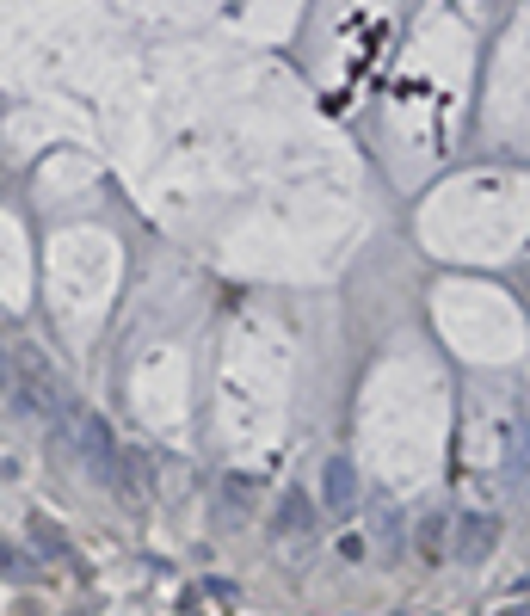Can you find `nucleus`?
<instances>
[{"label":"nucleus","instance_id":"1","mask_svg":"<svg viewBox=\"0 0 530 616\" xmlns=\"http://www.w3.org/2000/svg\"><path fill=\"white\" fill-rule=\"evenodd\" d=\"M62 419H68V438H74L87 475H93L105 493H118V469H124V444H118V432H112L93 407H62Z\"/></svg>","mask_w":530,"mask_h":616},{"label":"nucleus","instance_id":"2","mask_svg":"<svg viewBox=\"0 0 530 616\" xmlns=\"http://www.w3.org/2000/svg\"><path fill=\"white\" fill-rule=\"evenodd\" d=\"M494 549H500V518H494V511L456 518V561H463V567H481Z\"/></svg>","mask_w":530,"mask_h":616},{"label":"nucleus","instance_id":"3","mask_svg":"<svg viewBox=\"0 0 530 616\" xmlns=\"http://www.w3.org/2000/svg\"><path fill=\"white\" fill-rule=\"evenodd\" d=\"M321 505H327V518H352V505H358V469L346 456H327V469H321Z\"/></svg>","mask_w":530,"mask_h":616},{"label":"nucleus","instance_id":"4","mask_svg":"<svg viewBox=\"0 0 530 616\" xmlns=\"http://www.w3.org/2000/svg\"><path fill=\"white\" fill-rule=\"evenodd\" d=\"M271 524H277V536H308V530H315V499H308V487H284L277 493Z\"/></svg>","mask_w":530,"mask_h":616},{"label":"nucleus","instance_id":"5","mask_svg":"<svg viewBox=\"0 0 530 616\" xmlns=\"http://www.w3.org/2000/svg\"><path fill=\"white\" fill-rule=\"evenodd\" d=\"M413 549H419L425 561H438V555H444V518H425V524L413 530Z\"/></svg>","mask_w":530,"mask_h":616},{"label":"nucleus","instance_id":"6","mask_svg":"<svg viewBox=\"0 0 530 616\" xmlns=\"http://www.w3.org/2000/svg\"><path fill=\"white\" fill-rule=\"evenodd\" d=\"M222 499H229L235 511H253V499H260V487H253V475H229V487H222Z\"/></svg>","mask_w":530,"mask_h":616},{"label":"nucleus","instance_id":"7","mask_svg":"<svg viewBox=\"0 0 530 616\" xmlns=\"http://www.w3.org/2000/svg\"><path fill=\"white\" fill-rule=\"evenodd\" d=\"M31 536H37V549H43V555H56V561H74V555H68V542L56 536V524H43V518H31Z\"/></svg>","mask_w":530,"mask_h":616},{"label":"nucleus","instance_id":"8","mask_svg":"<svg viewBox=\"0 0 530 616\" xmlns=\"http://www.w3.org/2000/svg\"><path fill=\"white\" fill-rule=\"evenodd\" d=\"M339 555L346 561H364V536H339Z\"/></svg>","mask_w":530,"mask_h":616},{"label":"nucleus","instance_id":"9","mask_svg":"<svg viewBox=\"0 0 530 616\" xmlns=\"http://www.w3.org/2000/svg\"><path fill=\"white\" fill-rule=\"evenodd\" d=\"M0 573H19V555H12L6 542H0Z\"/></svg>","mask_w":530,"mask_h":616},{"label":"nucleus","instance_id":"10","mask_svg":"<svg viewBox=\"0 0 530 616\" xmlns=\"http://www.w3.org/2000/svg\"><path fill=\"white\" fill-rule=\"evenodd\" d=\"M0 394H6V364H0Z\"/></svg>","mask_w":530,"mask_h":616},{"label":"nucleus","instance_id":"11","mask_svg":"<svg viewBox=\"0 0 530 616\" xmlns=\"http://www.w3.org/2000/svg\"><path fill=\"white\" fill-rule=\"evenodd\" d=\"M518 586H525V592H530V580H518Z\"/></svg>","mask_w":530,"mask_h":616}]
</instances>
